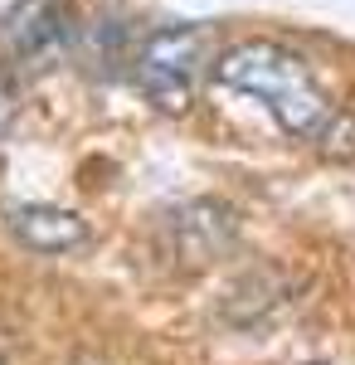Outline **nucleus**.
<instances>
[{
  "label": "nucleus",
  "mask_w": 355,
  "mask_h": 365,
  "mask_svg": "<svg viewBox=\"0 0 355 365\" xmlns=\"http://www.w3.org/2000/svg\"><path fill=\"white\" fill-rule=\"evenodd\" d=\"M215 78L224 88H234V93L258 98V103L277 117L282 132L312 141V146L326 137V127L336 122V113H341L326 93L317 88L312 68H307L292 49L273 44V39H248V44H234L229 54H219Z\"/></svg>",
  "instance_id": "nucleus-1"
},
{
  "label": "nucleus",
  "mask_w": 355,
  "mask_h": 365,
  "mask_svg": "<svg viewBox=\"0 0 355 365\" xmlns=\"http://www.w3.org/2000/svg\"><path fill=\"white\" fill-rule=\"evenodd\" d=\"M205 29L200 25H170L161 34H151L137 54V83L141 93L161 108V113L180 117L190 108V78H195V63L205 54Z\"/></svg>",
  "instance_id": "nucleus-2"
},
{
  "label": "nucleus",
  "mask_w": 355,
  "mask_h": 365,
  "mask_svg": "<svg viewBox=\"0 0 355 365\" xmlns=\"http://www.w3.org/2000/svg\"><path fill=\"white\" fill-rule=\"evenodd\" d=\"M0 34L20 63H49L68 44V5L63 0H15L5 10Z\"/></svg>",
  "instance_id": "nucleus-3"
},
{
  "label": "nucleus",
  "mask_w": 355,
  "mask_h": 365,
  "mask_svg": "<svg viewBox=\"0 0 355 365\" xmlns=\"http://www.w3.org/2000/svg\"><path fill=\"white\" fill-rule=\"evenodd\" d=\"M5 225L34 253H68L88 239V225L73 210H58V205H15L5 215Z\"/></svg>",
  "instance_id": "nucleus-4"
},
{
  "label": "nucleus",
  "mask_w": 355,
  "mask_h": 365,
  "mask_svg": "<svg viewBox=\"0 0 355 365\" xmlns=\"http://www.w3.org/2000/svg\"><path fill=\"white\" fill-rule=\"evenodd\" d=\"M15 122V88L0 78V137H5V127Z\"/></svg>",
  "instance_id": "nucleus-5"
},
{
  "label": "nucleus",
  "mask_w": 355,
  "mask_h": 365,
  "mask_svg": "<svg viewBox=\"0 0 355 365\" xmlns=\"http://www.w3.org/2000/svg\"><path fill=\"white\" fill-rule=\"evenodd\" d=\"M0 365H5V361H0Z\"/></svg>",
  "instance_id": "nucleus-6"
}]
</instances>
